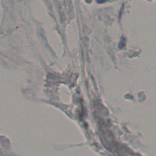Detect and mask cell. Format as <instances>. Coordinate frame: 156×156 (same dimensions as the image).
Masks as SVG:
<instances>
[{"label": "cell", "mask_w": 156, "mask_h": 156, "mask_svg": "<svg viewBox=\"0 0 156 156\" xmlns=\"http://www.w3.org/2000/svg\"><path fill=\"white\" fill-rule=\"evenodd\" d=\"M107 0H97V2L98 3H103L104 2H105Z\"/></svg>", "instance_id": "obj_1"}]
</instances>
